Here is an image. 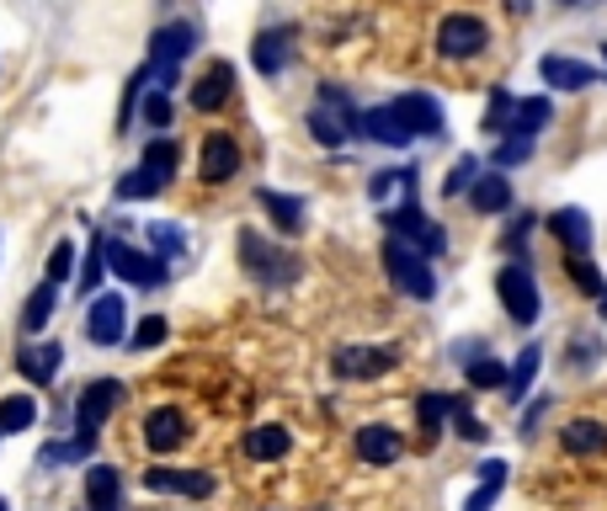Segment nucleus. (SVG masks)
I'll use <instances>...</instances> for the list:
<instances>
[{
  "label": "nucleus",
  "mask_w": 607,
  "mask_h": 511,
  "mask_svg": "<svg viewBox=\"0 0 607 511\" xmlns=\"http://www.w3.org/2000/svg\"><path fill=\"white\" fill-rule=\"evenodd\" d=\"M197 43H203V27L193 22V17H176V22L155 27L149 32V86L155 91H176L182 86V65L197 53Z\"/></svg>",
  "instance_id": "obj_1"
},
{
  "label": "nucleus",
  "mask_w": 607,
  "mask_h": 511,
  "mask_svg": "<svg viewBox=\"0 0 607 511\" xmlns=\"http://www.w3.org/2000/svg\"><path fill=\"white\" fill-rule=\"evenodd\" d=\"M384 272L389 283L415 298V304H427V298H438V272H432V256L427 250H415L411 240H400V235H389L384 240Z\"/></svg>",
  "instance_id": "obj_2"
},
{
  "label": "nucleus",
  "mask_w": 607,
  "mask_h": 511,
  "mask_svg": "<svg viewBox=\"0 0 607 511\" xmlns=\"http://www.w3.org/2000/svg\"><path fill=\"white\" fill-rule=\"evenodd\" d=\"M235 250H241V267L251 272L262 288H288V283H298V262H293L283 245H272L267 235L241 229V235H235Z\"/></svg>",
  "instance_id": "obj_3"
},
{
  "label": "nucleus",
  "mask_w": 607,
  "mask_h": 511,
  "mask_svg": "<svg viewBox=\"0 0 607 511\" xmlns=\"http://www.w3.org/2000/svg\"><path fill=\"white\" fill-rule=\"evenodd\" d=\"M304 122H310V139H315V145L341 149L352 134H358V101L346 97L341 86L325 80V86H320V101L310 107V118H304Z\"/></svg>",
  "instance_id": "obj_4"
},
{
  "label": "nucleus",
  "mask_w": 607,
  "mask_h": 511,
  "mask_svg": "<svg viewBox=\"0 0 607 511\" xmlns=\"http://www.w3.org/2000/svg\"><path fill=\"white\" fill-rule=\"evenodd\" d=\"M107 272L118 277L123 288H160L170 277L166 267V256H155V250H139V245H128L118 240V235H107Z\"/></svg>",
  "instance_id": "obj_5"
},
{
  "label": "nucleus",
  "mask_w": 607,
  "mask_h": 511,
  "mask_svg": "<svg viewBox=\"0 0 607 511\" xmlns=\"http://www.w3.org/2000/svg\"><path fill=\"white\" fill-rule=\"evenodd\" d=\"M128 331H134V315H128V298L123 293L101 288L91 304H86V341L91 346H128Z\"/></svg>",
  "instance_id": "obj_6"
},
{
  "label": "nucleus",
  "mask_w": 607,
  "mask_h": 511,
  "mask_svg": "<svg viewBox=\"0 0 607 511\" xmlns=\"http://www.w3.org/2000/svg\"><path fill=\"white\" fill-rule=\"evenodd\" d=\"M486 49H490L486 17H474V11H453V17H442L438 22V53L442 59L463 65V59H480Z\"/></svg>",
  "instance_id": "obj_7"
},
{
  "label": "nucleus",
  "mask_w": 607,
  "mask_h": 511,
  "mask_svg": "<svg viewBox=\"0 0 607 511\" xmlns=\"http://www.w3.org/2000/svg\"><path fill=\"white\" fill-rule=\"evenodd\" d=\"M496 293H501V309H507L517 325H538V315H544V293H538L533 272L522 267V262H511V267L496 272Z\"/></svg>",
  "instance_id": "obj_8"
},
{
  "label": "nucleus",
  "mask_w": 607,
  "mask_h": 511,
  "mask_svg": "<svg viewBox=\"0 0 607 511\" xmlns=\"http://www.w3.org/2000/svg\"><path fill=\"white\" fill-rule=\"evenodd\" d=\"M384 224H389V235L411 240L415 250H427V256H442V250H448V229L427 219L415 197H405V203H394V208L384 214Z\"/></svg>",
  "instance_id": "obj_9"
},
{
  "label": "nucleus",
  "mask_w": 607,
  "mask_h": 511,
  "mask_svg": "<svg viewBox=\"0 0 607 511\" xmlns=\"http://www.w3.org/2000/svg\"><path fill=\"white\" fill-rule=\"evenodd\" d=\"M123 405V384L118 379H91L80 400H75V432L80 438H101V426L112 421V411Z\"/></svg>",
  "instance_id": "obj_10"
},
{
  "label": "nucleus",
  "mask_w": 607,
  "mask_h": 511,
  "mask_svg": "<svg viewBox=\"0 0 607 511\" xmlns=\"http://www.w3.org/2000/svg\"><path fill=\"white\" fill-rule=\"evenodd\" d=\"M293 49H298V27L272 22V27H262V32L251 38V65H256V75L277 80V75L293 65Z\"/></svg>",
  "instance_id": "obj_11"
},
{
  "label": "nucleus",
  "mask_w": 607,
  "mask_h": 511,
  "mask_svg": "<svg viewBox=\"0 0 607 511\" xmlns=\"http://www.w3.org/2000/svg\"><path fill=\"white\" fill-rule=\"evenodd\" d=\"M389 107H394V118L405 122L415 139H442V128H448V118H442V101L432 97V91H405V97H394Z\"/></svg>",
  "instance_id": "obj_12"
},
{
  "label": "nucleus",
  "mask_w": 607,
  "mask_h": 511,
  "mask_svg": "<svg viewBox=\"0 0 607 511\" xmlns=\"http://www.w3.org/2000/svg\"><path fill=\"white\" fill-rule=\"evenodd\" d=\"M229 97H235V65H229V59H214L208 70L193 75V91H187V101H193L203 118H208V112H219Z\"/></svg>",
  "instance_id": "obj_13"
},
{
  "label": "nucleus",
  "mask_w": 607,
  "mask_h": 511,
  "mask_svg": "<svg viewBox=\"0 0 607 511\" xmlns=\"http://www.w3.org/2000/svg\"><path fill=\"white\" fill-rule=\"evenodd\" d=\"M187 438H193V426H187V411H176V405H155V411L145 415V448L155 453V459L176 453V448H182Z\"/></svg>",
  "instance_id": "obj_14"
},
{
  "label": "nucleus",
  "mask_w": 607,
  "mask_h": 511,
  "mask_svg": "<svg viewBox=\"0 0 607 511\" xmlns=\"http://www.w3.org/2000/svg\"><path fill=\"white\" fill-rule=\"evenodd\" d=\"M235 170H241V145H235L229 134H208L203 149H197V176H203L208 187H224Z\"/></svg>",
  "instance_id": "obj_15"
},
{
  "label": "nucleus",
  "mask_w": 607,
  "mask_h": 511,
  "mask_svg": "<svg viewBox=\"0 0 607 511\" xmlns=\"http://www.w3.org/2000/svg\"><path fill=\"white\" fill-rule=\"evenodd\" d=\"M400 363L389 346H341L336 357H331V373L336 379H379L389 367Z\"/></svg>",
  "instance_id": "obj_16"
},
{
  "label": "nucleus",
  "mask_w": 607,
  "mask_h": 511,
  "mask_svg": "<svg viewBox=\"0 0 607 511\" xmlns=\"http://www.w3.org/2000/svg\"><path fill=\"white\" fill-rule=\"evenodd\" d=\"M59 367H65V346H59V341H38V336H32L22 352H17V373H22L27 384H38V390L59 379Z\"/></svg>",
  "instance_id": "obj_17"
},
{
  "label": "nucleus",
  "mask_w": 607,
  "mask_h": 511,
  "mask_svg": "<svg viewBox=\"0 0 607 511\" xmlns=\"http://www.w3.org/2000/svg\"><path fill=\"white\" fill-rule=\"evenodd\" d=\"M145 485L149 490H166V495H193V501H203V495H214V474L208 469H145Z\"/></svg>",
  "instance_id": "obj_18"
},
{
  "label": "nucleus",
  "mask_w": 607,
  "mask_h": 511,
  "mask_svg": "<svg viewBox=\"0 0 607 511\" xmlns=\"http://www.w3.org/2000/svg\"><path fill=\"white\" fill-rule=\"evenodd\" d=\"M358 459L373 463V469H389V463L405 453V442H400V432L394 426H384V421H373V426H358Z\"/></svg>",
  "instance_id": "obj_19"
},
{
  "label": "nucleus",
  "mask_w": 607,
  "mask_h": 511,
  "mask_svg": "<svg viewBox=\"0 0 607 511\" xmlns=\"http://www.w3.org/2000/svg\"><path fill=\"white\" fill-rule=\"evenodd\" d=\"M538 75H544V86H555V91H586V86H597V70H591L586 59H565V53H544V59H538Z\"/></svg>",
  "instance_id": "obj_20"
},
{
  "label": "nucleus",
  "mask_w": 607,
  "mask_h": 511,
  "mask_svg": "<svg viewBox=\"0 0 607 511\" xmlns=\"http://www.w3.org/2000/svg\"><path fill=\"white\" fill-rule=\"evenodd\" d=\"M358 134L373 139V145H384V149H405L415 139L411 128L394 118V107H368V112H358Z\"/></svg>",
  "instance_id": "obj_21"
},
{
  "label": "nucleus",
  "mask_w": 607,
  "mask_h": 511,
  "mask_svg": "<svg viewBox=\"0 0 607 511\" xmlns=\"http://www.w3.org/2000/svg\"><path fill=\"white\" fill-rule=\"evenodd\" d=\"M86 511H128L123 507V469H112V463L86 469Z\"/></svg>",
  "instance_id": "obj_22"
},
{
  "label": "nucleus",
  "mask_w": 607,
  "mask_h": 511,
  "mask_svg": "<svg viewBox=\"0 0 607 511\" xmlns=\"http://www.w3.org/2000/svg\"><path fill=\"white\" fill-rule=\"evenodd\" d=\"M256 208L267 214L283 235H304V197H293V193H277V187H256Z\"/></svg>",
  "instance_id": "obj_23"
},
{
  "label": "nucleus",
  "mask_w": 607,
  "mask_h": 511,
  "mask_svg": "<svg viewBox=\"0 0 607 511\" xmlns=\"http://www.w3.org/2000/svg\"><path fill=\"white\" fill-rule=\"evenodd\" d=\"M288 448H293V432L277 426V421H262V426L245 432V459H256V463H277Z\"/></svg>",
  "instance_id": "obj_24"
},
{
  "label": "nucleus",
  "mask_w": 607,
  "mask_h": 511,
  "mask_svg": "<svg viewBox=\"0 0 607 511\" xmlns=\"http://www.w3.org/2000/svg\"><path fill=\"white\" fill-rule=\"evenodd\" d=\"M53 309H59V283H38V288L27 293V304H22V331L27 336H43L49 331V320H53Z\"/></svg>",
  "instance_id": "obj_25"
},
{
  "label": "nucleus",
  "mask_w": 607,
  "mask_h": 511,
  "mask_svg": "<svg viewBox=\"0 0 607 511\" xmlns=\"http://www.w3.org/2000/svg\"><path fill=\"white\" fill-rule=\"evenodd\" d=\"M170 181L160 176V170H149V166H134V170H123L118 181H112V197L118 203H145V197H160Z\"/></svg>",
  "instance_id": "obj_26"
},
{
  "label": "nucleus",
  "mask_w": 607,
  "mask_h": 511,
  "mask_svg": "<svg viewBox=\"0 0 607 511\" xmlns=\"http://www.w3.org/2000/svg\"><path fill=\"white\" fill-rule=\"evenodd\" d=\"M469 203H474L480 214H507L511 208V181L501 176V170H480L474 187H469Z\"/></svg>",
  "instance_id": "obj_27"
},
{
  "label": "nucleus",
  "mask_w": 607,
  "mask_h": 511,
  "mask_svg": "<svg viewBox=\"0 0 607 511\" xmlns=\"http://www.w3.org/2000/svg\"><path fill=\"white\" fill-rule=\"evenodd\" d=\"M38 426V394H6L0 400V438H22Z\"/></svg>",
  "instance_id": "obj_28"
},
{
  "label": "nucleus",
  "mask_w": 607,
  "mask_h": 511,
  "mask_svg": "<svg viewBox=\"0 0 607 511\" xmlns=\"http://www.w3.org/2000/svg\"><path fill=\"white\" fill-rule=\"evenodd\" d=\"M101 277H107V235H91V245H86V262L75 267V293H80V298H97Z\"/></svg>",
  "instance_id": "obj_29"
},
{
  "label": "nucleus",
  "mask_w": 607,
  "mask_h": 511,
  "mask_svg": "<svg viewBox=\"0 0 607 511\" xmlns=\"http://www.w3.org/2000/svg\"><path fill=\"white\" fill-rule=\"evenodd\" d=\"M97 453V438H65V442H49L43 453H38V469H70V463H91Z\"/></svg>",
  "instance_id": "obj_30"
},
{
  "label": "nucleus",
  "mask_w": 607,
  "mask_h": 511,
  "mask_svg": "<svg viewBox=\"0 0 607 511\" xmlns=\"http://www.w3.org/2000/svg\"><path fill=\"white\" fill-rule=\"evenodd\" d=\"M549 229L559 235L565 250H591V219H586L581 208H559V214H549Z\"/></svg>",
  "instance_id": "obj_31"
},
{
  "label": "nucleus",
  "mask_w": 607,
  "mask_h": 511,
  "mask_svg": "<svg viewBox=\"0 0 607 511\" xmlns=\"http://www.w3.org/2000/svg\"><path fill=\"white\" fill-rule=\"evenodd\" d=\"M603 448H607V426L597 421V415H581V421L565 426V453L586 459V453H603Z\"/></svg>",
  "instance_id": "obj_32"
},
{
  "label": "nucleus",
  "mask_w": 607,
  "mask_h": 511,
  "mask_svg": "<svg viewBox=\"0 0 607 511\" xmlns=\"http://www.w3.org/2000/svg\"><path fill=\"white\" fill-rule=\"evenodd\" d=\"M549 118H555V107H549V97H517V112H511V128L507 134H544L549 128Z\"/></svg>",
  "instance_id": "obj_33"
},
{
  "label": "nucleus",
  "mask_w": 607,
  "mask_h": 511,
  "mask_svg": "<svg viewBox=\"0 0 607 511\" xmlns=\"http://www.w3.org/2000/svg\"><path fill=\"white\" fill-rule=\"evenodd\" d=\"M149 91V65H139V70L123 80V101H118V134H128L134 122H139V101H145Z\"/></svg>",
  "instance_id": "obj_34"
},
{
  "label": "nucleus",
  "mask_w": 607,
  "mask_h": 511,
  "mask_svg": "<svg viewBox=\"0 0 607 511\" xmlns=\"http://www.w3.org/2000/svg\"><path fill=\"white\" fill-rule=\"evenodd\" d=\"M565 272L576 277V288L597 298V309L607 315V283L597 277V267H591V256H586V250H570V256H565Z\"/></svg>",
  "instance_id": "obj_35"
},
{
  "label": "nucleus",
  "mask_w": 607,
  "mask_h": 511,
  "mask_svg": "<svg viewBox=\"0 0 607 511\" xmlns=\"http://www.w3.org/2000/svg\"><path fill=\"white\" fill-rule=\"evenodd\" d=\"M501 485H507V463H501V459L480 463V490L463 501V511H490V507H496V495H501Z\"/></svg>",
  "instance_id": "obj_36"
},
{
  "label": "nucleus",
  "mask_w": 607,
  "mask_h": 511,
  "mask_svg": "<svg viewBox=\"0 0 607 511\" xmlns=\"http://www.w3.org/2000/svg\"><path fill=\"white\" fill-rule=\"evenodd\" d=\"M453 405H459L453 394H421V400H415V426H421L427 438H438L442 421L453 415Z\"/></svg>",
  "instance_id": "obj_37"
},
{
  "label": "nucleus",
  "mask_w": 607,
  "mask_h": 511,
  "mask_svg": "<svg viewBox=\"0 0 607 511\" xmlns=\"http://www.w3.org/2000/svg\"><path fill=\"white\" fill-rule=\"evenodd\" d=\"M139 166H149V170H160V176H176V166H182V145L170 139V134H155L145 145V155H139Z\"/></svg>",
  "instance_id": "obj_38"
},
{
  "label": "nucleus",
  "mask_w": 607,
  "mask_h": 511,
  "mask_svg": "<svg viewBox=\"0 0 607 511\" xmlns=\"http://www.w3.org/2000/svg\"><path fill=\"white\" fill-rule=\"evenodd\" d=\"M139 122H145L149 134H166L170 122H176V101H170V91H155V86H149L145 101H139Z\"/></svg>",
  "instance_id": "obj_39"
},
{
  "label": "nucleus",
  "mask_w": 607,
  "mask_h": 511,
  "mask_svg": "<svg viewBox=\"0 0 607 511\" xmlns=\"http://www.w3.org/2000/svg\"><path fill=\"white\" fill-rule=\"evenodd\" d=\"M533 149H538L533 134H501V145H496V155H490V166L511 170V166H522V160H533Z\"/></svg>",
  "instance_id": "obj_40"
},
{
  "label": "nucleus",
  "mask_w": 607,
  "mask_h": 511,
  "mask_svg": "<svg viewBox=\"0 0 607 511\" xmlns=\"http://www.w3.org/2000/svg\"><path fill=\"white\" fill-rule=\"evenodd\" d=\"M166 341H170V320L166 315L134 320V331H128V346H134V352H155V346H166Z\"/></svg>",
  "instance_id": "obj_41"
},
{
  "label": "nucleus",
  "mask_w": 607,
  "mask_h": 511,
  "mask_svg": "<svg viewBox=\"0 0 607 511\" xmlns=\"http://www.w3.org/2000/svg\"><path fill=\"white\" fill-rule=\"evenodd\" d=\"M145 240H149V250H155V256H182V250H187V229H182V224H166V219H155L145 229Z\"/></svg>",
  "instance_id": "obj_42"
},
{
  "label": "nucleus",
  "mask_w": 607,
  "mask_h": 511,
  "mask_svg": "<svg viewBox=\"0 0 607 511\" xmlns=\"http://www.w3.org/2000/svg\"><path fill=\"white\" fill-rule=\"evenodd\" d=\"M463 379H469L474 390H507V367L496 363L490 352H480V357H469V363H463Z\"/></svg>",
  "instance_id": "obj_43"
},
{
  "label": "nucleus",
  "mask_w": 607,
  "mask_h": 511,
  "mask_svg": "<svg viewBox=\"0 0 607 511\" xmlns=\"http://www.w3.org/2000/svg\"><path fill=\"white\" fill-rule=\"evenodd\" d=\"M394 187H400V193L411 197V193H415V166H394V170H379V176L368 181V197H373V203H384V197H394Z\"/></svg>",
  "instance_id": "obj_44"
},
{
  "label": "nucleus",
  "mask_w": 607,
  "mask_h": 511,
  "mask_svg": "<svg viewBox=\"0 0 607 511\" xmlns=\"http://www.w3.org/2000/svg\"><path fill=\"white\" fill-rule=\"evenodd\" d=\"M538 363H544V352L528 341V346H522V357H517V367L507 373V394H511V400H522V394H528V384L538 379Z\"/></svg>",
  "instance_id": "obj_45"
},
{
  "label": "nucleus",
  "mask_w": 607,
  "mask_h": 511,
  "mask_svg": "<svg viewBox=\"0 0 607 511\" xmlns=\"http://www.w3.org/2000/svg\"><path fill=\"white\" fill-rule=\"evenodd\" d=\"M511 112H517V97H511L507 86H496V91H490V107H486V134L501 139V134L511 128Z\"/></svg>",
  "instance_id": "obj_46"
},
{
  "label": "nucleus",
  "mask_w": 607,
  "mask_h": 511,
  "mask_svg": "<svg viewBox=\"0 0 607 511\" xmlns=\"http://www.w3.org/2000/svg\"><path fill=\"white\" fill-rule=\"evenodd\" d=\"M70 277H75V240H59L49 250V283H59V288H65Z\"/></svg>",
  "instance_id": "obj_47"
},
{
  "label": "nucleus",
  "mask_w": 607,
  "mask_h": 511,
  "mask_svg": "<svg viewBox=\"0 0 607 511\" xmlns=\"http://www.w3.org/2000/svg\"><path fill=\"white\" fill-rule=\"evenodd\" d=\"M474 176H480V160H474V155H463L459 166H453V176H448V181H442V193H448V197L469 193V187H474Z\"/></svg>",
  "instance_id": "obj_48"
},
{
  "label": "nucleus",
  "mask_w": 607,
  "mask_h": 511,
  "mask_svg": "<svg viewBox=\"0 0 607 511\" xmlns=\"http://www.w3.org/2000/svg\"><path fill=\"white\" fill-rule=\"evenodd\" d=\"M453 421H459V438H469V442H480V438H486V426H480L474 415L463 411V400H459V405H453Z\"/></svg>",
  "instance_id": "obj_49"
},
{
  "label": "nucleus",
  "mask_w": 607,
  "mask_h": 511,
  "mask_svg": "<svg viewBox=\"0 0 607 511\" xmlns=\"http://www.w3.org/2000/svg\"><path fill=\"white\" fill-rule=\"evenodd\" d=\"M528 235H533V214H522V219H511V229H507V240H501V245H507V250H517V245L528 240Z\"/></svg>",
  "instance_id": "obj_50"
},
{
  "label": "nucleus",
  "mask_w": 607,
  "mask_h": 511,
  "mask_svg": "<svg viewBox=\"0 0 607 511\" xmlns=\"http://www.w3.org/2000/svg\"><path fill=\"white\" fill-rule=\"evenodd\" d=\"M565 6H591V0H565Z\"/></svg>",
  "instance_id": "obj_51"
},
{
  "label": "nucleus",
  "mask_w": 607,
  "mask_h": 511,
  "mask_svg": "<svg viewBox=\"0 0 607 511\" xmlns=\"http://www.w3.org/2000/svg\"><path fill=\"white\" fill-rule=\"evenodd\" d=\"M0 511H11V507H6V501H0Z\"/></svg>",
  "instance_id": "obj_52"
},
{
  "label": "nucleus",
  "mask_w": 607,
  "mask_h": 511,
  "mask_svg": "<svg viewBox=\"0 0 607 511\" xmlns=\"http://www.w3.org/2000/svg\"><path fill=\"white\" fill-rule=\"evenodd\" d=\"M603 59H607V43H603Z\"/></svg>",
  "instance_id": "obj_53"
}]
</instances>
